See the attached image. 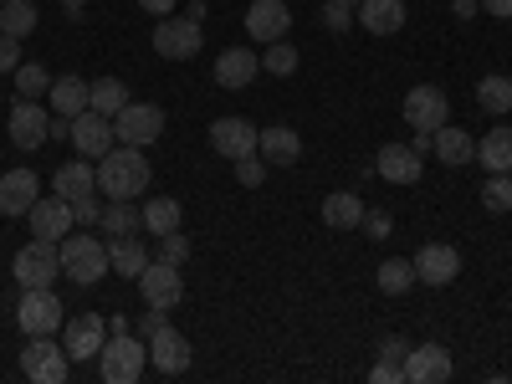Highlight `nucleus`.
I'll return each mask as SVG.
<instances>
[{"label":"nucleus","instance_id":"9b49d317","mask_svg":"<svg viewBox=\"0 0 512 384\" xmlns=\"http://www.w3.org/2000/svg\"><path fill=\"white\" fill-rule=\"evenodd\" d=\"M6 128H11V144H16V149H41V144L52 139V113L41 108L36 98H21V103L11 108Z\"/></svg>","mask_w":512,"mask_h":384},{"label":"nucleus","instance_id":"c03bdc74","mask_svg":"<svg viewBox=\"0 0 512 384\" xmlns=\"http://www.w3.org/2000/svg\"><path fill=\"white\" fill-rule=\"evenodd\" d=\"M21 67V41L0 31V72H16Z\"/></svg>","mask_w":512,"mask_h":384},{"label":"nucleus","instance_id":"de8ad7c7","mask_svg":"<svg viewBox=\"0 0 512 384\" xmlns=\"http://www.w3.org/2000/svg\"><path fill=\"white\" fill-rule=\"evenodd\" d=\"M379 359H384V364H405V359H410V344H405V338H384Z\"/></svg>","mask_w":512,"mask_h":384},{"label":"nucleus","instance_id":"39448f33","mask_svg":"<svg viewBox=\"0 0 512 384\" xmlns=\"http://www.w3.org/2000/svg\"><path fill=\"white\" fill-rule=\"evenodd\" d=\"M11 272H16L21 287H52L57 272H62V251H57V241H36V236H31V246L16 251Z\"/></svg>","mask_w":512,"mask_h":384},{"label":"nucleus","instance_id":"7ed1b4c3","mask_svg":"<svg viewBox=\"0 0 512 384\" xmlns=\"http://www.w3.org/2000/svg\"><path fill=\"white\" fill-rule=\"evenodd\" d=\"M144 364H149V344H139L134 328H128V333H113L108 344H103V354H98L103 384H139Z\"/></svg>","mask_w":512,"mask_h":384},{"label":"nucleus","instance_id":"c756f323","mask_svg":"<svg viewBox=\"0 0 512 384\" xmlns=\"http://www.w3.org/2000/svg\"><path fill=\"white\" fill-rule=\"evenodd\" d=\"M323 221H328L333 231H354V226H364V200L349 195V190H333V195L323 200Z\"/></svg>","mask_w":512,"mask_h":384},{"label":"nucleus","instance_id":"bb28decb","mask_svg":"<svg viewBox=\"0 0 512 384\" xmlns=\"http://www.w3.org/2000/svg\"><path fill=\"white\" fill-rule=\"evenodd\" d=\"M477 159L487 164V175H507L512 169V128L507 123L487 128V134L477 139Z\"/></svg>","mask_w":512,"mask_h":384},{"label":"nucleus","instance_id":"f03ea898","mask_svg":"<svg viewBox=\"0 0 512 384\" xmlns=\"http://www.w3.org/2000/svg\"><path fill=\"white\" fill-rule=\"evenodd\" d=\"M57 251H62V277H72L77 287H93V282H103L113 272L108 241H98L93 231H67L57 241Z\"/></svg>","mask_w":512,"mask_h":384},{"label":"nucleus","instance_id":"a878e982","mask_svg":"<svg viewBox=\"0 0 512 384\" xmlns=\"http://www.w3.org/2000/svg\"><path fill=\"white\" fill-rule=\"evenodd\" d=\"M93 190H98L93 159H72V164H62L57 175H52V195H62V200H82V195H93Z\"/></svg>","mask_w":512,"mask_h":384},{"label":"nucleus","instance_id":"9d476101","mask_svg":"<svg viewBox=\"0 0 512 384\" xmlns=\"http://www.w3.org/2000/svg\"><path fill=\"white\" fill-rule=\"evenodd\" d=\"M139 292H144V303L149 308H180L185 303V277H180V267L175 262H149L144 272H139Z\"/></svg>","mask_w":512,"mask_h":384},{"label":"nucleus","instance_id":"a18cd8bd","mask_svg":"<svg viewBox=\"0 0 512 384\" xmlns=\"http://www.w3.org/2000/svg\"><path fill=\"white\" fill-rule=\"evenodd\" d=\"M369 384H405V364H384V359H379V364L369 369Z\"/></svg>","mask_w":512,"mask_h":384},{"label":"nucleus","instance_id":"7c9ffc66","mask_svg":"<svg viewBox=\"0 0 512 384\" xmlns=\"http://www.w3.org/2000/svg\"><path fill=\"white\" fill-rule=\"evenodd\" d=\"M98 226H103L108 236H134V231L144 226V210H134V200H108Z\"/></svg>","mask_w":512,"mask_h":384},{"label":"nucleus","instance_id":"2eb2a0df","mask_svg":"<svg viewBox=\"0 0 512 384\" xmlns=\"http://www.w3.org/2000/svg\"><path fill=\"white\" fill-rule=\"evenodd\" d=\"M113 139H118V134H113V118H103V113H93V108L72 118V144H77L82 159H103V154L113 149Z\"/></svg>","mask_w":512,"mask_h":384},{"label":"nucleus","instance_id":"393cba45","mask_svg":"<svg viewBox=\"0 0 512 384\" xmlns=\"http://www.w3.org/2000/svg\"><path fill=\"white\" fill-rule=\"evenodd\" d=\"M256 149H262V159H267V164H297V159H303V139H297V128H287V123L262 128Z\"/></svg>","mask_w":512,"mask_h":384},{"label":"nucleus","instance_id":"72a5a7b5","mask_svg":"<svg viewBox=\"0 0 512 384\" xmlns=\"http://www.w3.org/2000/svg\"><path fill=\"white\" fill-rule=\"evenodd\" d=\"M0 31H6V36H31L36 31V6H31V0H6V6H0Z\"/></svg>","mask_w":512,"mask_h":384},{"label":"nucleus","instance_id":"c85d7f7f","mask_svg":"<svg viewBox=\"0 0 512 384\" xmlns=\"http://www.w3.org/2000/svg\"><path fill=\"white\" fill-rule=\"evenodd\" d=\"M108 262H113L118 277L134 282V277L149 267V251L139 246V236H108Z\"/></svg>","mask_w":512,"mask_h":384},{"label":"nucleus","instance_id":"6e6552de","mask_svg":"<svg viewBox=\"0 0 512 384\" xmlns=\"http://www.w3.org/2000/svg\"><path fill=\"white\" fill-rule=\"evenodd\" d=\"M16 323L21 333H57L62 328V303L52 287H21V303H16Z\"/></svg>","mask_w":512,"mask_h":384},{"label":"nucleus","instance_id":"a19ab883","mask_svg":"<svg viewBox=\"0 0 512 384\" xmlns=\"http://www.w3.org/2000/svg\"><path fill=\"white\" fill-rule=\"evenodd\" d=\"M323 26L344 36V31L354 26V6H344V0H328V6H323Z\"/></svg>","mask_w":512,"mask_h":384},{"label":"nucleus","instance_id":"5fc2aeb1","mask_svg":"<svg viewBox=\"0 0 512 384\" xmlns=\"http://www.w3.org/2000/svg\"><path fill=\"white\" fill-rule=\"evenodd\" d=\"M344 6H359V0H344Z\"/></svg>","mask_w":512,"mask_h":384},{"label":"nucleus","instance_id":"37998d69","mask_svg":"<svg viewBox=\"0 0 512 384\" xmlns=\"http://www.w3.org/2000/svg\"><path fill=\"white\" fill-rule=\"evenodd\" d=\"M185 256H190V241H185L180 231H169V236H164V246H159V262H175V267H180Z\"/></svg>","mask_w":512,"mask_h":384},{"label":"nucleus","instance_id":"4c0bfd02","mask_svg":"<svg viewBox=\"0 0 512 384\" xmlns=\"http://www.w3.org/2000/svg\"><path fill=\"white\" fill-rule=\"evenodd\" d=\"M262 67H267L272 77H292V72H297V52L287 47V36H282V41H267V52H262Z\"/></svg>","mask_w":512,"mask_h":384},{"label":"nucleus","instance_id":"ea45409f","mask_svg":"<svg viewBox=\"0 0 512 384\" xmlns=\"http://www.w3.org/2000/svg\"><path fill=\"white\" fill-rule=\"evenodd\" d=\"M236 185H246V190H262V185H267V159H256V154L236 159Z\"/></svg>","mask_w":512,"mask_h":384},{"label":"nucleus","instance_id":"4be33fe9","mask_svg":"<svg viewBox=\"0 0 512 384\" xmlns=\"http://www.w3.org/2000/svg\"><path fill=\"white\" fill-rule=\"evenodd\" d=\"M431 154H436L441 164L461 169V164H472V159H477V139L466 134V128H456V123H441L436 134H431Z\"/></svg>","mask_w":512,"mask_h":384},{"label":"nucleus","instance_id":"f257e3e1","mask_svg":"<svg viewBox=\"0 0 512 384\" xmlns=\"http://www.w3.org/2000/svg\"><path fill=\"white\" fill-rule=\"evenodd\" d=\"M149 180H154V169H149L144 149H134V144H113L98 159V190L108 200H134L149 190Z\"/></svg>","mask_w":512,"mask_h":384},{"label":"nucleus","instance_id":"e433bc0d","mask_svg":"<svg viewBox=\"0 0 512 384\" xmlns=\"http://www.w3.org/2000/svg\"><path fill=\"white\" fill-rule=\"evenodd\" d=\"M16 88H21V98H41V93H52V72L36 67V62H21L16 67Z\"/></svg>","mask_w":512,"mask_h":384},{"label":"nucleus","instance_id":"cd10ccee","mask_svg":"<svg viewBox=\"0 0 512 384\" xmlns=\"http://www.w3.org/2000/svg\"><path fill=\"white\" fill-rule=\"evenodd\" d=\"M88 103H93V88H88L82 77H57V82H52V113H57V118L88 113Z\"/></svg>","mask_w":512,"mask_h":384},{"label":"nucleus","instance_id":"473e14b6","mask_svg":"<svg viewBox=\"0 0 512 384\" xmlns=\"http://www.w3.org/2000/svg\"><path fill=\"white\" fill-rule=\"evenodd\" d=\"M128 103H134V98H128V88H123L118 77H98V82H93V103H88L93 113H103V118H118Z\"/></svg>","mask_w":512,"mask_h":384},{"label":"nucleus","instance_id":"b1692460","mask_svg":"<svg viewBox=\"0 0 512 384\" xmlns=\"http://www.w3.org/2000/svg\"><path fill=\"white\" fill-rule=\"evenodd\" d=\"M256 67H262V57L256 52H246V47H226L221 57H216V88H246V82L256 77Z\"/></svg>","mask_w":512,"mask_h":384},{"label":"nucleus","instance_id":"c9c22d12","mask_svg":"<svg viewBox=\"0 0 512 384\" xmlns=\"http://www.w3.org/2000/svg\"><path fill=\"white\" fill-rule=\"evenodd\" d=\"M477 103H482L492 118H502V113L512 108V77H482V82H477Z\"/></svg>","mask_w":512,"mask_h":384},{"label":"nucleus","instance_id":"49530a36","mask_svg":"<svg viewBox=\"0 0 512 384\" xmlns=\"http://www.w3.org/2000/svg\"><path fill=\"white\" fill-rule=\"evenodd\" d=\"M390 226H395V221H390V210H364V231H369L374 241H379V236H390Z\"/></svg>","mask_w":512,"mask_h":384},{"label":"nucleus","instance_id":"f3484780","mask_svg":"<svg viewBox=\"0 0 512 384\" xmlns=\"http://www.w3.org/2000/svg\"><path fill=\"white\" fill-rule=\"evenodd\" d=\"M420 149L415 144H384L379 159H374V175L379 180H390V185H415L420 180Z\"/></svg>","mask_w":512,"mask_h":384},{"label":"nucleus","instance_id":"8fccbe9b","mask_svg":"<svg viewBox=\"0 0 512 384\" xmlns=\"http://www.w3.org/2000/svg\"><path fill=\"white\" fill-rule=\"evenodd\" d=\"M451 16H461V21L482 16V0H451Z\"/></svg>","mask_w":512,"mask_h":384},{"label":"nucleus","instance_id":"58836bf2","mask_svg":"<svg viewBox=\"0 0 512 384\" xmlns=\"http://www.w3.org/2000/svg\"><path fill=\"white\" fill-rule=\"evenodd\" d=\"M482 205L492 210V216H507V210H512V180H507V175L482 180Z\"/></svg>","mask_w":512,"mask_h":384},{"label":"nucleus","instance_id":"603ef678","mask_svg":"<svg viewBox=\"0 0 512 384\" xmlns=\"http://www.w3.org/2000/svg\"><path fill=\"white\" fill-rule=\"evenodd\" d=\"M149 16H175V0H139Z\"/></svg>","mask_w":512,"mask_h":384},{"label":"nucleus","instance_id":"864d4df0","mask_svg":"<svg viewBox=\"0 0 512 384\" xmlns=\"http://www.w3.org/2000/svg\"><path fill=\"white\" fill-rule=\"evenodd\" d=\"M62 6H67V11H72V16H77V11H82V6H88V0H62Z\"/></svg>","mask_w":512,"mask_h":384},{"label":"nucleus","instance_id":"2f4dec72","mask_svg":"<svg viewBox=\"0 0 512 384\" xmlns=\"http://www.w3.org/2000/svg\"><path fill=\"white\" fill-rule=\"evenodd\" d=\"M144 231H154V236L180 231V200H175V195H154V200L144 205Z\"/></svg>","mask_w":512,"mask_h":384},{"label":"nucleus","instance_id":"423d86ee","mask_svg":"<svg viewBox=\"0 0 512 384\" xmlns=\"http://www.w3.org/2000/svg\"><path fill=\"white\" fill-rule=\"evenodd\" d=\"M200 21H190V16H164L159 26H154V52L164 57V62H190V57H200Z\"/></svg>","mask_w":512,"mask_h":384},{"label":"nucleus","instance_id":"20e7f679","mask_svg":"<svg viewBox=\"0 0 512 384\" xmlns=\"http://www.w3.org/2000/svg\"><path fill=\"white\" fill-rule=\"evenodd\" d=\"M67 369H72V359L62 344H52V333H31V344L21 349V374L36 384H62Z\"/></svg>","mask_w":512,"mask_h":384},{"label":"nucleus","instance_id":"79ce46f5","mask_svg":"<svg viewBox=\"0 0 512 384\" xmlns=\"http://www.w3.org/2000/svg\"><path fill=\"white\" fill-rule=\"evenodd\" d=\"M72 221H77V226H98V221H103V205H98L93 195L72 200Z\"/></svg>","mask_w":512,"mask_h":384},{"label":"nucleus","instance_id":"4468645a","mask_svg":"<svg viewBox=\"0 0 512 384\" xmlns=\"http://www.w3.org/2000/svg\"><path fill=\"white\" fill-rule=\"evenodd\" d=\"M256 123H246V118H216L210 123V149H216L221 159H246V154H256Z\"/></svg>","mask_w":512,"mask_h":384},{"label":"nucleus","instance_id":"f704fd0d","mask_svg":"<svg viewBox=\"0 0 512 384\" xmlns=\"http://www.w3.org/2000/svg\"><path fill=\"white\" fill-rule=\"evenodd\" d=\"M410 287H415V262H410V256H395V262H379V292L400 297V292H410Z\"/></svg>","mask_w":512,"mask_h":384},{"label":"nucleus","instance_id":"412c9836","mask_svg":"<svg viewBox=\"0 0 512 384\" xmlns=\"http://www.w3.org/2000/svg\"><path fill=\"white\" fill-rule=\"evenodd\" d=\"M41 200V180L31 169H11L0 175V216H26V210Z\"/></svg>","mask_w":512,"mask_h":384},{"label":"nucleus","instance_id":"aec40b11","mask_svg":"<svg viewBox=\"0 0 512 384\" xmlns=\"http://www.w3.org/2000/svg\"><path fill=\"white\" fill-rule=\"evenodd\" d=\"M149 364H154L159 374H185V369H190V338L164 323V328L149 338Z\"/></svg>","mask_w":512,"mask_h":384},{"label":"nucleus","instance_id":"3c124183","mask_svg":"<svg viewBox=\"0 0 512 384\" xmlns=\"http://www.w3.org/2000/svg\"><path fill=\"white\" fill-rule=\"evenodd\" d=\"M482 11H487V16H502V21H512V0H482Z\"/></svg>","mask_w":512,"mask_h":384},{"label":"nucleus","instance_id":"09e8293b","mask_svg":"<svg viewBox=\"0 0 512 384\" xmlns=\"http://www.w3.org/2000/svg\"><path fill=\"white\" fill-rule=\"evenodd\" d=\"M159 328H164V308H149V313L139 318V338H154Z\"/></svg>","mask_w":512,"mask_h":384},{"label":"nucleus","instance_id":"5701e85b","mask_svg":"<svg viewBox=\"0 0 512 384\" xmlns=\"http://www.w3.org/2000/svg\"><path fill=\"white\" fill-rule=\"evenodd\" d=\"M369 36H395L405 26V0H359V16H354Z\"/></svg>","mask_w":512,"mask_h":384},{"label":"nucleus","instance_id":"1a4fd4ad","mask_svg":"<svg viewBox=\"0 0 512 384\" xmlns=\"http://www.w3.org/2000/svg\"><path fill=\"white\" fill-rule=\"evenodd\" d=\"M113 134H118V144L149 149V144L164 134V108H159V103H128V108L113 118Z\"/></svg>","mask_w":512,"mask_h":384},{"label":"nucleus","instance_id":"a211bd4d","mask_svg":"<svg viewBox=\"0 0 512 384\" xmlns=\"http://www.w3.org/2000/svg\"><path fill=\"white\" fill-rule=\"evenodd\" d=\"M246 31L262 41H282L292 31V11H287V0H251V11H246Z\"/></svg>","mask_w":512,"mask_h":384},{"label":"nucleus","instance_id":"6ab92c4d","mask_svg":"<svg viewBox=\"0 0 512 384\" xmlns=\"http://www.w3.org/2000/svg\"><path fill=\"white\" fill-rule=\"evenodd\" d=\"M405 379H410V384H446V379H451V354H446L441 344H410Z\"/></svg>","mask_w":512,"mask_h":384},{"label":"nucleus","instance_id":"f8f14e48","mask_svg":"<svg viewBox=\"0 0 512 384\" xmlns=\"http://www.w3.org/2000/svg\"><path fill=\"white\" fill-rule=\"evenodd\" d=\"M103 344H108V323H103L98 313H77V318L62 323V349H67V359H93V354H103Z\"/></svg>","mask_w":512,"mask_h":384},{"label":"nucleus","instance_id":"ddd939ff","mask_svg":"<svg viewBox=\"0 0 512 384\" xmlns=\"http://www.w3.org/2000/svg\"><path fill=\"white\" fill-rule=\"evenodd\" d=\"M410 262H415V282L446 287V282H456V272H461V251L446 246V241H431V246H420V256H410Z\"/></svg>","mask_w":512,"mask_h":384},{"label":"nucleus","instance_id":"0eeeda50","mask_svg":"<svg viewBox=\"0 0 512 384\" xmlns=\"http://www.w3.org/2000/svg\"><path fill=\"white\" fill-rule=\"evenodd\" d=\"M405 123L415 134H436L441 123H451V98L436 88V82H420V88L405 93Z\"/></svg>","mask_w":512,"mask_h":384},{"label":"nucleus","instance_id":"dca6fc26","mask_svg":"<svg viewBox=\"0 0 512 384\" xmlns=\"http://www.w3.org/2000/svg\"><path fill=\"white\" fill-rule=\"evenodd\" d=\"M26 226H31V236L36 241H62L77 221H72V200H62V195H52V200H36L31 210H26Z\"/></svg>","mask_w":512,"mask_h":384}]
</instances>
